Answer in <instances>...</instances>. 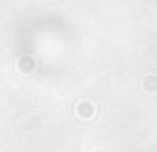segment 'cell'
<instances>
[{"label":"cell","mask_w":157,"mask_h":152,"mask_svg":"<svg viewBox=\"0 0 157 152\" xmlns=\"http://www.w3.org/2000/svg\"><path fill=\"white\" fill-rule=\"evenodd\" d=\"M34 69H37V64H34V59H32V56H20V59H17V71L32 74Z\"/></svg>","instance_id":"7a4b0ae2"},{"label":"cell","mask_w":157,"mask_h":152,"mask_svg":"<svg viewBox=\"0 0 157 152\" xmlns=\"http://www.w3.org/2000/svg\"><path fill=\"white\" fill-rule=\"evenodd\" d=\"M142 88H145L147 93H157V76H155V74L145 76V81H142Z\"/></svg>","instance_id":"3957f363"},{"label":"cell","mask_w":157,"mask_h":152,"mask_svg":"<svg viewBox=\"0 0 157 152\" xmlns=\"http://www.w3.org/2000/svg\"><path fill=\"white\" fill-rule=\"evenodd\" d=\"M81 120H91L93 115H96V105L91 103V101H78L76 103V110H74Z\"/></svg>","instance_id":"6da1fadb"}]
</instances>
